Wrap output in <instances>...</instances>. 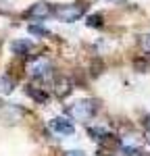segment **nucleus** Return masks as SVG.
<instances>
[{"label": "nucleus", "mask_w": 150, "mask_h": 156, "mask_svg": "<svg viewBox=\"0 0 150 156\" xmlns=\"http://www.w3.org/2000/svg\"><path fill=\"white\" fill-rule=\"evenodd\" d=\"M96 110H98V104H96V100H79V102H75L71 106L67 108V115L75 121H90L94 115H96Z\"/></svg>", "instance_id": "nucleus-1"}, {"label": "nucleus", "mask_w": 150, "mask_h": 156, "mask_svg": "<svg viewBox=\"0 0 150 156\" xmlns=\"http://www.w3.org/2000/svg\"><path fill=\"white\" fill-rule=\"evenodd\" d=\"M84 15H86V6H84V4H59V6H54V11H52V17H56L62 23L79 21Z\"/></svg>", "instance_id": "nucleus-2"}, {"label": "nucleus", "mask_w": 150, "mask_h": 156, "mask_svg": "<svg viewBox=\"0 0 150 156\" xmlns=\"http://www.w3.org/2000/svg\"><path fill=\"white\" fill-rule=\"evenodd\" d=\"M27 73L34 79H48V77H52V65L46 58H34L27 67Z\"/></svg>", "instance_id": "nucleus-3"}, {"label": "nucleus", "mask_w": 150, "mask_h": 156, "mask_svg": "<svg viewBox=\"0 0 150 156\" xmlns=\"http://www.w3.org/2000/svg\"><path fill=\"white\" fill-rule=\"evenodd\" d=\"M25 117V110L17 104H0V121L2 123H19Z\"/></svg>", "instance_id": "nucleus-4"}, {"label": "nucleus", "mask_w": 150, "mask_h": 156, "mask_svg": "<svg viewBox=\"0 0 150 156\" xmlns=\"http://www.w3.org/2000/svg\"><path fill=\"white\" fill-rule=\"evenodd\" d=\"M52 11H54V6L48 4V2H36L29 11L25 12V17L27 19H36V21H42V19H48L52 17Z\"/></svg>", "instance_id": "nucleus-5"}, {"label": "nucleus", "mask_w": 150, "mask_h": 156, "mask_svg": "<svg viewBox=\"0 0 150 156\" xmlns=\"http://www.w3.org/2000/svg\"><path fill=\"white\" fill-rule=\"evenodd\" d=\"M50 129L54 133H59V135H71V133L75 131L73 123L69 119H62V117H56V119L50 121Z\"/></svg>", "instance_id": "nucleus-6"}, {"label": "nucleus", "mask_w": 150, "mask_h": 156, "mask_svg": "<svg viewBox=\"0 0 150 156\" xmlns=\"http://www.w3.org/2000/svg\"><path fill=\"white\" fill-rule=\"evenodd\" d=\"M71 90H73V83H71L67 77H62V79H56V81H54V94H56L59 98L69 96Z\"/></svg>", "instance_id": "nucleus-7"}, {"label": "nucleus", "mask_w": 150, "mask_h": 156, "mask_svg": "<svg viewBox=\"0 0 150 156\" xmlns=\"http://www.w3.org/2000/svg\"><path fill=\"white\" fill-rule=\"evenodd\" d=\"M11 50H12V54H17V56H25L31 50V42L29 40H15L11 44Z\"/></svg>", "instance_id": "nucleus-8"}, {"label": "nucleus", "mask_w": 150, "mask_h": 156, "mask_svg": "<svg viewBox=\"0 0 150 156\" xmlns=\"http://www.w3.org/2000/svg\"><path fill=\"white\" fill-rule=\"evenodd\" d=\"M25 94L29 98H34L36 102H46V100H48V94H46L42 87H36V85H27V87H25Z\"/></svg>", "instance_id": "nucleus-9"}, {"label": "nucleus", "mask_w": 150, "mask_h": 156, "mask_svg": "<svg viewBox=\"0 0 150 156\" xmlns=\"http://www.w3.org/2000/svg\"><path fill=\"white\" fill-rule=\"evenodd\" d=\"M12 90H15V79L0 73V94H11Z\"/></svg>", "instance_id": "nucleus-10"}, {"label": "nucleus", "mask_w": 150, "mask_h": 156, "mask_svg": "<svg viewBox=\"0 0 150 156\" xmlns=\"http://www.w3.org/2000/svg\"><path fill=\"white\" fill-rule=\"evenodd\" d=\"M29 34H34V36H48L50 31L46 27H40V25H29Z\"/></svg>", "instance_id": "nucleus-11"}, {"label": "nucleus", "mask_w": 150, "mask_h": 156, "mask_svg": "<svg viewBox=\"0 0 150 156\" xmlns=\"http://www.w3.org/2000/svg\"><path fill=\"white\" fill-rule=\"evenodd\" d=\"M88 25H90V27H100V25H102V17H100V15L88 17Z\"/></svg>", "instance_id": "nucleus-12"}, {"label": "nucleus", "mask_w": 150, "mask_h": 156, "mask_svg": "<svg viewBox=\"0 0 150 156\" xmlns=\"http://www.w3.org/2000/svg\"><path fill=\"white\" fill-rule=\"evenodd\" d=\"M140 46H142L144 52H148V54H150V34H148V36H142V37H140Z\"/></svg>", "instance_id": "nucleus-13"}, {"label": "nucleus", "mask_w": 150, "mask_h": 156, "mask_svg": "<svg viewBox=\"0 0 150 156\" xmlns=\"http://www.w3.org/2000/svg\"><path fill=\"white\" fill-rule=\"evenodd\" d=\"M123 152L127 156H150L146 152H142V150H136V148H123Z\"/></svg>", "instance_id": "nucleus-14"}, {"label": "nucleus", "mask_w": 150, "mask_h": 156, "mask_svg": "<svg viewBox=\"0 0 150 156\" xmlns=\"http://www.w3.org/2000/svg\"><path fill=\"white\" fill-rule=\"evenodd\" d=\"M65 156H88L86 152H81V150H67Z\"/></svg>", "instance_id": "nucleus-15"}, {"label": "nucleus", "mask_w": 150, "mask_h": 156, "mask_svg": "<svg viewBox=\"0 0 150 156\" xmlns=\"http://www.w3.org/2000/svg\"><path fill=\"white\" fill-rule=\"evenodd\" d=\"M4 4H6V2H2V0H0V12H9V11H11V9H9V6H4Z\"/></svg>", "instance_id": "nucleus-16"}, {"label": "nucleus", "mask_w": 150, "mask_h": 156, "mask_svg": "<svg viewBox=\"0 0 150 156\" xmlns=\"http://www.w3.org/2000/svg\"><path fill=\"white\" fill-rule=\"evenodd\" d=\"M146 129L150 131V115H148V119H146Z\"/></svg>", "instance_id": "nucleus-17"}, {"label": "nucleus", "mask_w": 150, "mask_h": 156, "mask_svg": "<svg viewBox=\"0 0 150 156\" xmlns=\"http://www.w3.org/2000/svg\"><path fill=\"white\" fill-rule=\"evenodd\" d=\"M148 144H150V131H148Z\"/></svg>", "instance_id": "nucleus-18"}]
</instances>
